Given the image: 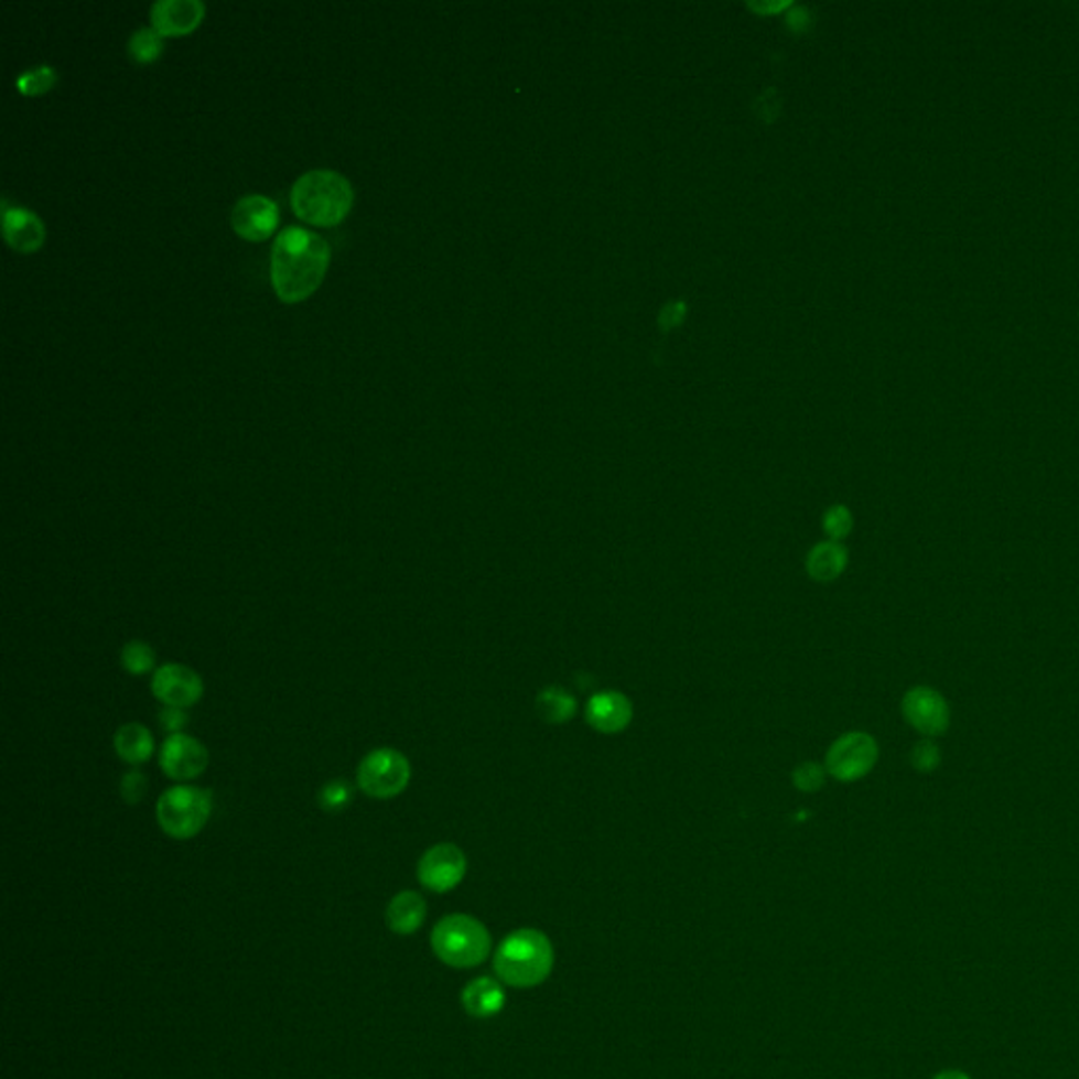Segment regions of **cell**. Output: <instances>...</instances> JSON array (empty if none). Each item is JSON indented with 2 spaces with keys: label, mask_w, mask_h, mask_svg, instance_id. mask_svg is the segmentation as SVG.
<instances>
[{
  "label": "cell",
  "mask_w": 1079,
  "mask_h": 1079,
  "mask_svg": "<svg viewBox=\"0 0 1079 1079\" xmlns=\"http://www.w3.org/2000/svg\"><path fill=\"white\" fill-rule=\"evenodd\" d=\"M506 993L503 984L489 977H481L464 986L462 1006L475 1018H492L503 1012Z\"/></svg>",
  "instance_id": "ac0fdd59"
},
{
  "label": "cell",
  "mask_w": 1079,
  "mask_h": 1079,
  "mask_svg": "<svg viewBox=\"0 0 1079 1079\" xmlns=\"http://www.w3.org/2000/svg\"><path fill=\"white\" fill-rule=\"evenodd\" d=\"M538 717L552 725H561L574 720L578 713V700L561 686H549L536 698Z\"/></svg>",
  "instance_id": "ffe728a7"
},
{
  "label": "cell",
  "mask_w": 1079,
  "mask_h": 1079,
  "mask_svg": "<svg viewBox=\"0 0 1079 1079\" xmlns=\"http://www.w3.org/2000/svg\"><path fill=\"white\" fill-rule=\"evenodd\" d=\"M119 791L125 803H129V806L142 803V799H144L145 792H148V778H145L144 772L138 768H131L127 774H122Z\"/></svg>",
  "instance_id": "4316f807"
},
{
  "label": "cell",
  "mask_w": 1079,
  "mask_h": 1079,
  "mask_svg": "<svg viewBox=\"0 0 1079 1079\" xmlns=\"http://www.w3.org/2000/svg\"><path fill=\"white\" fill-rule=\"evenodd\" d=\"M940 748L930 738H924L913 746L911 764L913 768L921 774H930L940 766Z\"/></svg>",
  "instance_id": "83f0119b"
},
{
  "label": "cell",
  "mask_w": 1079,
  "mask_h": 1079,
  "mask_svg": "<svg viewBox=\"0 0 1079 1079\" xmlns=\"http://www.w3.org/2000/svg\"><path fill=\"white\" fill-rule=\"evenodd\" d=\"M163 48H165L163 36L154 28H142V30L133 32L129 39V45H127L129 57L140 66L157 62L161 57Z\"/></svg>",
  "instance_id": "7402d4cb"
},
{
  "label": "cell",
  "mask_w": 1079,
  "mask_h": 1079,
  "mask_svg": "<svg viewBox=\"0 0 1079 1079\" xmlns=\"http://www.w3.org/2000/svg\"><path fill=\"white\" fill-rule=\"evenodd\" d=\"M161 772L173 783H191L209 766L207 746L191 734H171L159 748Z\"/></svg>",
  "instance_id": "ba28073f"
},
{
  "label": "cell",
  "mask_w": 1079,
  "mask_h": 1079,
  "mask_svg": "<svg viewBox=\"0 0 1079 1079\" xmlns=\"http://www.w3.org/2000/svg\"><path fill=\"white\" fill-rule=\"evenodd\" d=\"M355 191L350 182L330 169L304 173L291 188V207L295 216L312 226L332 228L350 214Z\"/></svg>",
  "instance_id": "7a4b0ae2"
},
{
  "label": "cell",
  "mask_w": 1079,
  "mask_h": 1079,
  "mask_svg": "<svg viewBox=\"0 0 1079 1079\" xmlns=\"http://www.w3.org/2000/svg\"><path fill=\"white\" fill-rule=\"evenodd\" d=\"M112 746H115L117 757L131 768L144 766L157 753L152 732L145 727L144 723H136V721L120 725L117 734H115Z\"/></svg>",
  "instance_id": "2e32d148"
},
{
  "label": "cell",
  "mask_w": 1079,
  "mask_h": 1079,
  "mask_svg": "<svg viewBox=\"0 0 1079 1079\" xmlns=\"http://www.w3.org/2000/svg\"><path fill=\"white\" fill-rule=\"evenodd\" d=\"M903 715L924 738L945 734L951 723V711L945 695L928 686H915L905 694Z\"/></svg>",
  "instance_id": "8fae6325"
},
{
  "label": "cell",
  "mask_w": 1079,
  "mask_h": 1079,
  "mask_svg": "<svg viewBox=\"0 0 1079 1079\" xmlns=\"http://www.w3.org/2000/svg\"><path fill=\"white\" fill-rule=\"evenodd\" d=\"M214 812V795L193 785H175L157 801V822L171 840H194Z\"/></svg>",
  "instance_id": "5b68a950"
},
{
  "label": "cell",
  "mask_w": 1079,
  "mask_h": 1079,
  "mask_svg": "<svg viewBox=\"0 0 1079 1079\" xmlns=\"http://www.w3.org/2000/svg\"><path fill=\"white\" fill-rule=\"evenodd\" d=\"M353 795H355L353 783H348L344 778H334L319 789L316 801H319L321 810H325L330 814H337L350 806Z\"/></svg>",
  "instance_id": "603a6c76"
},
{
  "label": "cell",
  "mask_w": 1079,
  "mask_h": 1079,
  "mask_svg": "<svg viewBox=\"0 0 1079 1079\" xmlns=\"http://www.w3.org/2000/svg\"><path fill=\"white\" fill-rule=\"evenodd\" d=\"M205 18L201 0H159L150 9L152 28L161 36H184L194 32Z\"/></svg>",
  "instance_id": "9a60e30c"
},
{
  "label": "cell",
  "mask_w": 1079,
  "mask_h": 1079,
  "mask_svg": "<svg viewBox=\"0 0 1079 1079\" xmlns=\"http://www.w3.org/2000/svg\"><path fill=\"white\" fill-rule=\"evenodd\" d=\"M332 260V247L306 228L289 226L272 245L270 279L285 304H298L319 289Z\"/></svg>",
  "instance_id": "6da1fadb"
},
{
  "label": "cell",
  "mask_w": 1079,
  "mask_h": 1079,
  "mask_svg": "<svg viewBox=\"0 0 1079 1079\" xmlns=\"http://www.w3.org/2000/svg\"><path fill=\"white\" fill-rule=\"evenodd\" d=\"M20 94L28 97L45 96L57 85V73L51 66H36L18 76L15 80Z\"/></svg>",
  "instance_id": "cb8c5ba5"
},
{
  "label": "cell",
  "mask_w": 1079,
  "mask_h": 1079,
  "mask_svg": "<svg viewBox=\"0 0 1079 1079\" xmlns=\"http://www.w3.org/2000/svg\"><path fill=\"white\" fill-rule=\"evenodd\" d=\"M411 780L408 757L392 746H378L360 759L357 787L363 795L386 801L406 792Z\"/></svg>",
  "instance_id": "8992f818"
},
{
  "label": "cell",
  "mask_w": 1079,
  "mask_h": 1079,
  "mask_svg": "<svg viewBox=\"0 0 1079 1079\" xmlns=\"http://www.w3.org/2000/svg\"><path fill=\"white\" fill-rule=\"evenodd\" d=\"M683 312H686V306H683V304H669V306L665 309V312H662V325H665L667 330H671V327H675V325H677V323L683 319Z\"/></svg>",
  "instance_id": "f546056e"
},
{
  "label": "cell",
  "mask_w": 1079,
  "mask_h": 1079,
  "mask_svg": "<svg viewBox=\"0 0 1079 1079\" xmlns=\"http://www.w3.org/2000/svg\"><path fill=\"white\" fill-rule=\"evenodd\" d=\"M827 769L814 762H806L792 769V785L797 791L816 792L824 787Z\"/></svg>",
  "instance_id": "484cf974"
},
{
  "label": "cell",
  "mask_w": 1079,
  "mask_h": 1079,
  "mask_svg": "<svg viewBox=\"0 0 1079 1079\" xmlns=\"http://www.w3.org/2000/svg\"><path fill=\"white\" fill-rule=\"evenodd\" d=\"M586 723L605 736L624 732L633 721V702L618 690H603L591 695L584 706Z\"/></svg>",
  "instance_id": "4fadbf2b"
},
{
  "label": "cell",
  "mask_w": 1079,
  "mask_h": 1079,
  "mask_svg": "<svg viewBox=\"0 0 1079 1079\" xmlns=\"http://www.w3.org/2000/svg\"><path fill=\"white\" fill-rule=\"evenodd\" d=\"M880 746L866 732H848L829 746L824 769L840 783H856L875 768Z\"/></svg>",
  "instance_id": "52a82bcc"
},
{
  "label": "cell",
  "mask_w": 1079,
  "mask_h": 1079,
  "mask_svg": "<svg viewBox=\"0 0 1079 1079\" xmlns=\"http://www.w3.org/2000/svg\"><path fill=\"white\" fill-rule=\"evenodd\" d=\"M935 1079H970V1078H968L965 1073H961V1071H953V1069H951V1071H942V1073H938V1076H936Z\"/></svg>",
  "instance_id": "1f68e13d"
},
{
  "label": "cell",
  "mask_w": 1079,
  "mask_h": 1079,
  "mask_svg": "<svg viewBox=\"0 0 1079 1079\" xmlns=\"http://www.w3.org/2000/svg\"><path fill=\"white\" fill-rule=\"evenodd\" d=\"M852 528H854V517H852V510L843 504H833L824 510L822 515V529L827 533V540H833V542H841L845 540L850 533H852Z\"/></svg>",
  "instance_id": "d4e9b609"
},
{
  "label": "cell",
  "mask_w": 1079,
  "mask_h": 1079,
  "mask_svg": "<svg viewBox=\"0 0 1079 1079\" xmlns=\"http://www.w3.org/2000/svg\"><path fill=\"white\" fill-rule=\"evenodd\" d=\"M434 956L452 968H477L492 951V936L479 919L471 915L443 917L431 935Z\"/></svg>",
  "instance_id": "277c9868"
},
{
  "label": "cell",
  "mask_w": 1079,
  "mask_h": 1079,
  "mask_svg": "<svg viewBox=\"0 0 1079 1079\" xmlns=\"http://www.w3.org/2000/svg\"><path fill=\"white\" fill-rule=\"evenodd\" d=\"M552 965L554 951L551 940L533 928H521L506 936L494 956V970L498 979L517 989L544 983L551 977Z\"/></svg>",
  "instance_id": "3957f363"
},
{
  "label": "cell",
  "mask_w": 1079,
  "mask_h": 1079,
  "mask_svg": "<svg viewBox=\"0 0 1079 1079\" xmlns=\"http://www.w3.org/2000/svg\"><path fill=\"white\" fill-rule=\"evenodd\" d=\"M848 559L850 557H848V551L841 542H833V540L818 542L816 547H812V551L808 552V559H806L808 576L816 582H822V584L835 582L845 572Z\"/></svg>",
  "instance_id": "d6986e66"
},
{
  "label": "cell",
  "mask_w": 1079,
  "mask_h": 1079,
  "mask_svg": "<svg viewBox=\"0 0 1079 1079\" xmlns=\"http://www.w3.org/2000/svg\"><path fill=\"white\" fill-rule=\"evenodd\" d=\"M468 868L466 854L456 843H436L418 861V882L427 889L445 894L462 884Z\"/></svg>",
  "instance_id": "9c48e42d"
},
{
  "label": "cell",
  "mask_w": 1079,
  "mask_h": 1079,
  "mask_svg": "<svg viewBox=\"0 0 1079 1079\" xmlns=\"http://www.w3.org/2000/svg\"><path fill=\"white\" fill-rule=\"evenodd\" d=\"M159 725L161 730L171 736V734H182L184 727L188 725V713L186 709H177V706H163L159 711Z\"/></svg>",
  "instance_id": "f1b7e54d"
},
{
  "label": "cell",
  "mask_w": 1079,
  "mask_h": 1079,
  "mask_svg": "<svg viewBox=\"0 0 1079 1079\" xmlns=\"http://www.w3.org/2000/svg\"><path fill=\"white\" fill-rule=\"evenodd\" d=\"M150 692L163 706L191 709L203 694L205 683L198 672L182 662H165L150 679Z\"/></svg>",
  "instance_id": "30bf717a"
},
{
  "label": "cell",
  "mask_w": 1079,
  "mask_h": 1079,
  "mask_svg": "<svg viewBox=\"0 0 1079 1079\" xmlns=\"http://www.w3.org/2000/svg\"><path fill=\"white\" fill-rule=\"evenodd\" d=\"M427 919V900L418 892H399L386 907V924L395 935H413Z\"/></svg>",
  "instance_id": "e0dca14e"
},
{
  "label": "cell",
  "mask_w": 1079,
  "mask_h": 1079,
  "mask_svg": "<svg viewBox=\"0 0 1079 1079\" xmlns=\"http://www.w3.org/2000/svg\"><path fill=\"white\" fill-rule=\"evenodd\" d=\"M806 22H808V13H806V9H797V11H792L791 15H789V24H791L795 30H803Z\"/></svg>",
  "instance_id": "4dcf8cb0"
},
{
  "label": "cell",
  "mask_w": 1079,
  "mask_h": 1079,
  "mask_svg": "<svg viewBox=\"0 0 1079 1079\" xmlns=\"http://www.w3.org/2000/svg\"><path fill=\"white\" fill-rule=\"evenodd\" d=\"M120 665L131 677H144L157 671V651L142 639H131L120 649Z\"/></svg>",
  "instance_id": "44dd1931"
},
{
  "label": "cell",
  "mask_w": 1079,
  "mask_h": 1079,
  "mask_svg": "<svg viewBox=\"0 0 1079 1079\" xmlns=\"http://www.w3.org/2000/svg\"><path fill=\"white\" fill-rule=\"evenodd\" d=\"M2 233L4 240L20 253H34L45 242V224L34 212L2 201Z\"/></svg>",
  "instance_id": "5bb4252c"
},
{
  "label": "cell",
  "mask_w": 1079,
  "mask_h": 1079,
  "mask_svg": "<svg viewBox=\"0 0 1079 1079\" xmlns=\"http://www.w3.org/2000/svg\"><path fill=\"white\" fill-rule=\"evenodd\" d=\"M279 205L262 196V194H249L242 196L233 209V230L245 240L260 242L266 240L279 226Z\"/></svg>",
  "instance_id": "7c38bea8"
}]
</instances>
